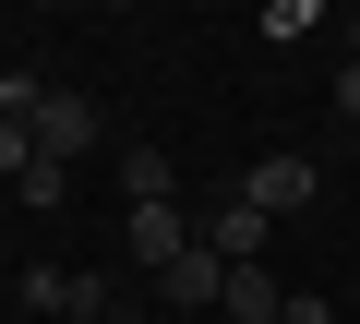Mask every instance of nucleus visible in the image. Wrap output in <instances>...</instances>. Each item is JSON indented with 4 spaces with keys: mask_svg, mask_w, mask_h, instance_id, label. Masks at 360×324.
<instances>
[{
    "mask_svg": "<svg viewBox=\"0 0 360 324\" xmlns=\"http://www.w3.org/2000/svg\"><path fill=\"white\" fill-rule=\"evenodd\" d=\"M25 132H37V156H49V169H72V156H84V144H96V96H72V84H49V96H37V120H25Z\"/></svg>",
    "mask_w": 360,
    "mask_h": 324,
    "instance_id": "nucleus-3",
    "label": "nucleus"
},
{
    "mask_svg": "<svg viewBox=\"0 0 360 324\" xmlns=\"http://www.w3.org/2000/svg\"><path fill=\"white\" fill-rule=\"evenodd\" d=\"M120 205H180V169L156 144H120Z\"/></svg>",
    "mask_w": 360,
    "mask_h": 324,
    "instance_id": "nucleus-5",
    "label": "nucleus"
},
{
    "mask_svg": "<svg viewBox=\"0 0 360 324\" xmlns=\"http://www.w3.org/2000/svg\"><path fill=\"white\" fill-rule=\"evenodd\" d=\"M13 205H37V216H60V205H72V169H49V156H37V169L13 181Z\"/></svg>",
    "mask_w": 360,
    "mask_h": 324,
    "instance_id": "nucleus-8",
    "label": "nucleus"
},
{
    "mask_svg": "<svg viewBox=\"0 0 360 324\" xmlns=\"http://www.w3.org/2000/svg\"><path fill=\"white\" fill-rule=\"evenodd\" d=\"M217 312H229V324H276V312H288V288H276L264 264H229V300H217Z\"/></svg>",
    "mask_w": 360,
    "mask_h": 324,
    "instance_id": "nucleus-7",
    "label": "nucleus"
},
{
    "mask_svg": "<svg viewBox=\"0 0 360 324\" xmlns=\"http://www.w3.org/2000/svg\"><path fill=\"white\" fill-rule=\"evenodd\" d=\"M180 252H193V216H180V205H132L120 216V264L132 276H168Z\"/></svg>",
    "mask_w": 360,
    "mask_h": 324,
    "instance_id": "nucleus-2",
    "label": "nucleus"
},
{
    "mask_svg": "<svg viewBox=\"0 0 360 324\" xmlns=\"http://www.w3.org/2000/svg\"><path fill=\"white\" fill-rule=\"evenodd\" d=\"M336 108H348V120H360V60H348V72H336Z\"/></svg>",
    "mask_w": 360,
    "mask_h": 324,
    "instance_id": "nucleus-11",
    "label": "nucleus"
},
{
    "mask_svg": "<svg viewBox=\"0 0 360 324\" xmlns=\"http://www.w3.org/2000/svg\"><path fill=\"white\" fill-rule=\"evenodd\" d=\"M25 169H37V132H25V120H0V181H25Z\"/></svg>",
    "mask_w": 360,
    "mask_h": 324,
    "instance_id": "nucleus-9",
    "label": "nucleus"
},
{
    "mask_svg": "<svg viewBox=\"0 0 360 324\" xmlns=\"http://www.w3.org/2000/svg\"><path fill=\"white\" fill-rule=\"evenodd\" d=\"M156 300H168V312H217V300H229V264L205 252V228H193V252H180V264L156 276Z\"/></svg>",
    "mask_w": 360,
    "mask_h": 324,
    "instance_id": "nucleus-4",
    "label": "nucleus"
},
{
    "mask_svg": "<svg viewBox=\"0 0 360 324\" xmlns=\"http://www.w3.org/2000/svg\"><path fill=\"white\" fill-rule=\"evenodd\" d=\"M276 324H336V300H312V288H288V312Z\"/></svg>",
    "mask_w": 360,
    "mask_h": 324,
    "instance_id": "nucleus-10",
    "label": "nucleus"
},
{
    "mask_svg": "<svg viewBox=\"0 0 360 324\" xmlns=\"http://www.w3.org/2000/svg\"><path fill=\"white\" fill-rule=\"evenodd\" d=\"M348 37H360V25H348ZM348 60H360V48H348Z\"/></svg>",
    "mask_w": 360,
    "mask_h": 324,
    "instance_id": "nucleus-12",
    "label": "nucleus"
},
{
    "mask_svg": "<svg viewBox=\"0 0 360 324\" xmlns=\"http://www.w3.org/2000/svg\"><path fill=\"white\" fill-rule=\"evenodd\" d=\"M205 252H217V264H252V252H264V216H252V205L229 193V205L205 216Z\"/></svg>",
    "mask_w": 360,
    "mask_h": 324,
    "instance_id": "nucleus-6",
    "label": "nucleus"
},
{
    "mask_svg": "<svg viewBox=\"0 0 360 324\" xmlns=\"http://www.w3.org/2000/svg\"><path fill=\"white\" fill-rule=\"evenodd\" d=\"M312 193H324L312 156H252V169H240V205L252 216H312Z\"/></svg>",
    "mask_w": 360,
    "mask_h": 324,
    "instance_id": "nucleus-1",
    "label": "nucleus"
}]
</instances>
